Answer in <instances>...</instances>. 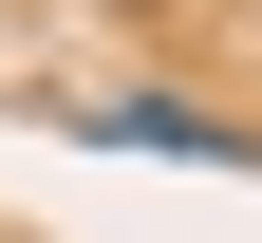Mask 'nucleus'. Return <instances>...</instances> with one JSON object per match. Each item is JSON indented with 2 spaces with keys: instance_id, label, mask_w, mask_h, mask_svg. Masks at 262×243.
<instances>
[{
  "instance_id": "obj_1",
  "label": "nucleus",
  "mask_w": 262,
  "mask_h": 243,
  "mask_svg": "<svg viewBox=\"0 0 262 243\" xmlns=\"http://www.w3.org/2000/svg\"><path fill=\"white\" fill-rule=\"evenodd\" d=\"M75 131H113V150H187V168H225V150H244L225 113H169V94H94Z\"/></svg>"
}]
</instances>
